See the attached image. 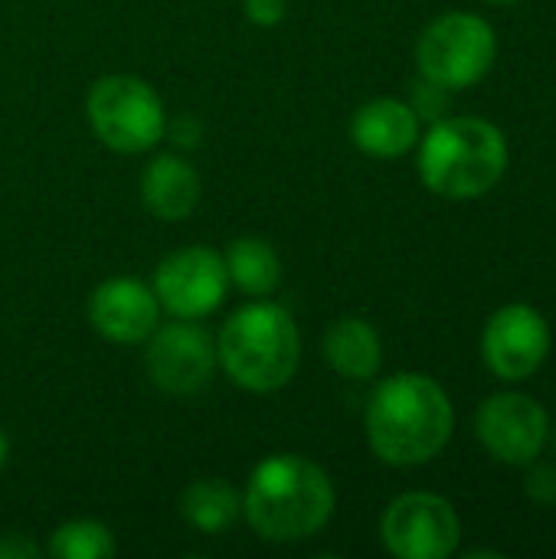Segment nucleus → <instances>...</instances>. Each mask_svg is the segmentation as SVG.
<instances>
[{"mask_svg":"<svg viewBox=\"0 0 556 559\" xmlns=\"http://www.w3.org/2000/svg\"><path fill=\"white\" fill-rule=\"evenodd\" d=\"M43 550L29 540V537H23V534H3L0 537V559H29V557H39Z\"/></svg>","mask_w":556,"mask_h":559,"instance_id":"obj_22","label":"nucleus"},{"mask_svg":"<svg viewBox=\"0 0 556 559\" xmlns=\"http://www.w3.org/2000/svg\"><path fill=\"white\" fill-rule=\"evenodd\" d=\"M167 131H170V141H174L177 147H197L200 138H203V128H200L197 118H180V121H174L170 128H164V134H167Z\"/></svg>","mask_w":556,"mask_h":559,"instance_id":"obj_23","label":"nucleus"},{"mask_svg":"<svg viewBox=\"0 0 556 559\" xmlns=\"http://www.w3.org/2000/svg\"><path fill=\"white\" fill-rule=\"evenodd\" d=\"M551 354L547 318L531 305L498 308L482 334V357L498 380L521 383L534 377Z\"/></svg>","mask_w":556,"mask_h":559,"instance_id":"obj_10","label":"nucleus"},{"mask_svg":"<svg viewBox=\"0 0 556 559\" xmlns=\"http://www.w3.org/2000/svg\"><path fill=\"white\" fill-rule=\"evenodd\" d=\"M488 3H514V0H488Z\"/></svg>","mask_w":556,"mask_h":559,"instance_id":"obj_25","label":"nucleus"},{"mask_svg":"<svg viewBox=\"0 0 556 559\" xmlns=\"http://www.w3.org/2000/svg\"><path fill=\"white\" fill-rule=\"evenodd\" d=\"M7 452H10V442H7V436L0 432V468L7 465Z\"/></svg>","mask_w":556,"mask_h":559,"instance_id":"obj_24","label":"nucleus"},{"mask_svg":"<svg viewBox=\"0 0 556 559\" xmlns=\"http://www.w3.org/2000/svg\"><path fill=\"white\" fill-rule=\"evenodd\" d=\"M456 413L449 393L426 373L387 377L367 406V442L393 468L433 462L452 439Z\"/></svg>","mask_w":556,"mask_h":559,"instance_id":"obj_1","label":"nucleus"},{"mask_svg":"<svg viewBox=\"0 0 556 559\" xmlns=\"http://www.w3.org/2000/svg\"><path fill=\"white\" fill-rule=\"evenodd\" d=\"M226 288H229L226 262L220 252L206 246H187L167 255L154 272L157 301L184 321L213 314L223 305Z\"/></svg>","mask_w":556,"mask_h":559,"instance_id":"obj_9","label":"nucleus"},{"mask_svg":"<svg viewBox=\"0 0 556 559\" xmlns=\"http://www.w3.org/2000/svg\"><path fill=\"white\" fill-rule=\"evenodd\" d=\"M446 108H449V88L423 79L416 88H413V111L416 118H426V121H439L446 118Z\"/></svg>","mask_w":556,"mask_h":559,"instance_id":"obj_19","label":"nucleus"},{"mask_svg":"<svg viewBox=\"0 0 556 559\" xmlns=\"http://www.w3.org/2000/svg\"><path fill=\"white\" fill-rule=\"evenodd\" d=\"M380 537L393 557L446 559L459 550L462 521L446 498L433 491H410L387 508Z\"/></svg>","mask_w":556,"mask_h":559,"instance_id":"obj_7","label":"nucleus"},{"mask_svg":"<svg viewBox=\"0 0 556 559\" xmlns=\"http://www.w3.org/2000/svg\"><path fill=\"white\" fill-rule=\"evenodd\" d=\"M508 170V141L498 124L472 115L439 118L419 141V177L446 200H478Z\"/></svg>","mask_w":556,"mask_h":559,"instance_id":"obj_3","label":"nucleus"},{"mask_svg":"<svg viewBox=\"0 0 556 559\" xmlns=\"http://www.w3.org/2000/svg\"><path fill=\"white\" fill-rule=\"evenodd\" d=\"M46 554L59 559H102L115 554V537L98 521H69L52 531Z\"/></svg>","mask_w":556,"mask_h":559,"instance_id":"obj_18","label":"nucleus"},{"mask_svg":"<svg viewBox=\"0 0 556 559\" xmlns=\"http://www.w3.org/2000/svg\"><path fill=\"white\" fill-rule=\"evenodd\" d=\"M141 200L151 216L177 223L193 213L200 200V174L177 154H161L141 177Z\"/></svg>","mask_w":556,"mask_h":559,"instance_id":"obj_14","label":"nucleus"},{"mask_svg":"<svg viewBox=\"0 0 556 559\" xmlns=\"http://www.w3.org/2000/svg\"><path fill=\"white\" fill-rule=\"evenodd\" d=\"M88 121L98 141L118 154L151 151L167 128L157 92L134 75H105L88 92Z\"/></svg>","mask_w":556,"mask_h":559,"instance_id":"obj_6","label":"nucleus"},{"mask_svg":"<svg viewBox=\"0 0 556 559\" xmlns=\"http://www.w3.org/2000/svg\"><path fill=\"white\" fill-rule=\"evenodd\" d=\"M242 514L262 540H308L334 514V485L315 462L282 452L256 465L242 495Z\"/></svg>","mask_w":556,"mask_h":559,"instance_id":"obj_2","label":"nucleus"},{"mask_svg":"<svg viewBox=\"0 0 556 559\" xmlns=\"http://www.w3.org/2000/svg\"><path fill=\"white\" fill-rule=\"evenodd\" d=\"M216 360L226 377L249 393L282 390L301 360V337L292 314L272 301L239 308L220 331Z\"/></svg>","mask_w":556,"mask_h":559,"instance_id":"obj_4","label":"nucleus"},{"mask_svg":"<svg viewBox=\"0 0 556 559\" xmlns=\"http://www.w3.org/2000/svg\"><path fill=\"white\" fill-rule=\"evenodd\" d=\"M554 449H556V429H554Z\"/></svg>","mask_w":556,"mask_h":559,"instance_id":"obj_26","label":"nucleus"},{"mask_svg":"<svg viewBox=\"0 0 556 559\" xmlns=\"http://www.w3.org/2000/svg\"><path fill=\"white\" fill-rule=\"evenodd\" d=\"M498 56L495 26L475 13H446L433 20L416 43L419 75L442 88H469L482 82Z\"/></svg>","mask_w":556,"mask_h":559,"instance_id":"obj_5","label":"nucleus"},{"mask_svg":"<svg viewBox=\"0 0 556 559\" xmlns=\"http://www.w3.org/2000/svg\"><path fill=\"white\" fill-rule=\"evenodd\" d=\"M144 364L157 390L170 396H193L210 383L216 370V347L203 328L177 321L154 328L147 337Z\"/></svg>","mask_w":556,"mask_h":559,"instance_id":"obj_11","label":"nucleus"},{"mask_svg":"<svg viewBox=\"0 0 556 559\" xmlns=\"http://www.w3.org/2000/svg\"><path fill=\"white\" fill-rule=\"evenodd\" d=\"M524 491L534 504L541 508H554L556 504V465H544V462H531V472L524 478Z\"/></svg>","mask_w":556,"mask_h":559,"instance_id":"obj_20","label":"nucleus"},{"mask_svg":"<svg viewBox=\"0 0 556 559\" xmlns=\"http://www.w3.org/2000/svg\"><path fill=\"white\" fill-rule=\"evenodd\" d=\"M285 10H288L285 0H246V16L256 26H275V23H282L285 20Z\"/></svg>","mask_w":556,"mask_h":559,"instance_id":"obj_21","label":"nucleus"},{"mask_svg":"<svg viewBox=\"0 0 556 559\" xmlns=\"http://www.w3.org/2000/svg\"><path fill=\"white\" fill-rule=\"evenodd\" d=\"M161 314L157 295L134 278H108L88 298L92 328L111 344H141L154 334Z\"/></svg>","mask_w":556,"mask_h":559,"instance_id":"obj_12","label":"nucleus"},{"mask_svg":"<svg viewBox=\"0 0 556 559\" xmlns=\"http://www.w3.org/2000/svg\"><path fill=\"white\" fill-rule=\"evenodd\" d=\"M328 364L347 380H370L383 364V347L377 331L364 318H341L324 334Z\"/></svg>","mask_w":556,"mask_h":559,"instance_id":"obj_15","label":"nucleus"},{"mask_svg":"<svg viewBox=\"0 0 556 559\" xmlns=\"http://www.w3.org/2000/svg\"><path fill=\"white\" fill-rule=\"evenodd\" d=\"M180 514L203 534H223L229 531L242 514L239 491L223 478H203L193 481L180 498Z\"/></svg>","mask_w":556,"mask_h":559,"instance_id":"obj_16","label":"nucleus"},{"mask_svg":"<svg viewBox=\"0 0 556 559\" xmlns=\"http://www.w3.org/2000/svg\"><path fill=\"white\" fill-rule=\"evenodd\" d=\"M354 144L370 157H403L419 144V118L413 105L400 98H374L351 118Z\"/></svg>","mask_w":556,"mask_h":559,"instance_id":"obj_13","label":"nucleus"},{"mask_svg":"<svg viewBox=\"0 0 556 559\" xmlns=\"http://www.w3.org/2000/svg\"><path fill=\"white\" fill-rule=\"evenodd\" d=\"M475 436L495 462L524 468L541 459L551 436V419L547 409L528 393H495L475 413Z\"/></svg>","mask_w":556,"mask_h":559,"instance_id":"obj_8","label":"nucleus"},{"mask_svg":"<svg viewBox=\"0 0 556 559\" xmlns=\"http://www.w3.org/2000/svg\"><path fill=\"white\" fill-rule=\"evenodd\" d=\"M226 272H229V282L252 295V298H265L279 288L282 282V262L275 255V249L265 242V239H236L229 242V252H226Z\"/></svg>","mask_w":556,"mask_h":559,"instance_id":"obj_17","label":"nucleus"}]
</instances>
